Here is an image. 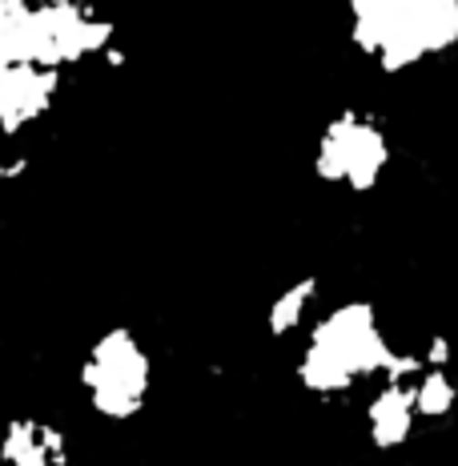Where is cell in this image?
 I'll return each instance as SVG.
<instances>
[{
	"mask_svg": "<svg viewBox=\"0 0 458 466\" xmlns=\"http://www.w3.org/2000/svg\"><path fill=\"white\" fill-rule=\"evenodd\" d=\"M61 89V73L45 65H8L0 69V129L21 133L33 125Z\"/></svg>",
	"mask_w": 458,
	"mask_h": 466,
	"instance_id": "2",
	"label": "cell"
},
{
	"mask_svg": "<svg viewBox=\"0 0 458 466\" xmlns=\"http://www.w3.org/2000/svg\"><path fill=\"white\" fill-rule=\"evenodd\" d=\"M390 161L386 133L358 109H342L318 141V173L350 189H370Z\"/></svg>",
	"mask_w": 458,
	"mask_h": 466,
	"instance_id": "1",
	"label": "cell"
}]
</instances>
